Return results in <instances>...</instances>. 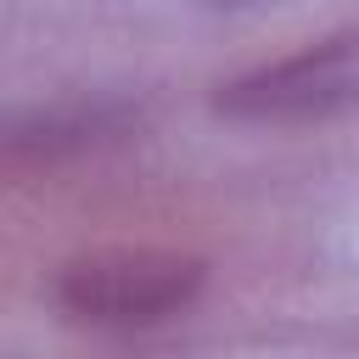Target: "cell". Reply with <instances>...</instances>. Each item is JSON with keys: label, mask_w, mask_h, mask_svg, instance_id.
Returning a JSON list of instances; mask_svg holds the SVG:
<instances>
[{"label": "cell", "mask_w": 359, "mask_h": 359, "mask_svg": "<svg viewBox=\"0 0 359 359\" xmlns=\"http://www.w3.org/2000/svg\"><path fill=\"white\" fill-rule=\"evenodd\" d=\"M208 6H224V11H241V6H264V0H208Z\"/></svg>", "instance_id": "4"}, {"label": "cell", "mask_w": 359, "mask_h": 359, "mask_svg": "<svg viewBox=\"0 0 359 359\" xmlns=\"http://www.w3.org/2000/svg\"><path fill=\"white\" fill-rule=\"evenodd\" d=\"M202 292V258L163 252V247H107L73 258L56 275V303L84 325H163Z\"/></svg>", "instance_id": "1"}, {"label": "cell", "mask_w": 359, "mask_h": 359, "mask_svg": "<svg viewBox=\"0 0 359 359\" xmlns=\"http://www.w3.org/2000/svg\"><path fill=\"white\" fill-rule=\"evenodd\" d=\"M353 101H359V34H337V39H320L297 56H280L269 67H252L219 84L213 107L241 123H309Z\"/></svg>", "instance_id": "2"}, {"label": "cell", "mask_w": 359, "mask_h": 359, "mask_svg": "<svg viewBox=\"0 0 359 359\" xmlns=\"http://www.w3.org/2000/svg\"><path fill=\"white\" fill-rule=\"evenodd\" d=\"M146 123L129 95H56L0 112V163H62L129 140Z\"/></svg>", "instance_id": "3"}]
</instances>
